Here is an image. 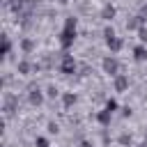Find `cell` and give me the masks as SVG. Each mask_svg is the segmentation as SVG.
Returning <instances> with one entry per match:
<instances>
[{
	"mask_svg": "<svg viewBox=\"0 0 147 147\" xmlns=\"http://www.w3.org/2000/svg\"><path fill=\"white\" fill-rule=\"evenodd\" d=\"M74 69V62H71V57H67L64 60V71H71Z\"/></svg>",
	"mask_w": 147,
	"mask_h": 147,
	"instance_id": "4",
	"label": "cell"
},
{
	"mask_svg": "<svg viewBox=\"0 0 147 147\" xmlns=\"http://www.w3.org/2000/svg\"><path fill=\"white\" fill-rule=\"evenodd\" d=\"M71 30H74V21L69 18V21H67V30H64V34H62V44H64V46H69V44H71V37H74V32H71Z\"/></svg>",
	"mask_w": 147,
	"mask_h": 147,
	"instance_id": "1",
	"label": "cell"
},
{
	"mask_svg": "<svg viewBox=\"0 0 147 147\" xmlns=\"http://www.w3.org/2000/svg\"><path fill=\"white\" fill-rule=\"evenodd\" d=\"M106 69H108V71H115V69H117V62H115V60H106Z\"/></svg>",
	"mask_w": 147,
	"mask_h": 147,
	"instance_id": "2",
	"label": "cell"
},
{
	"mask_svg": "<svg viewBox=\"0 0 147 147\" xmlns=\"http://www.w3.org/2000/svg\"><path fill=\"white\" fill-rule=\"evenodd\" d=\"M37 145H39V147H46V140H44V138H39V140H37Z\"/></svg>",
	"mask_w": 147,
	"mask_h": 147,
	"instance_id": "6",
	"label": "cell"
},
{
	"mask_svg": "<svg viewBox=\"0 0 147 147\" xmlns=\"http://www.w3.org/2000/svg\"><path fill=\"white\" fill-rule=\"evenodd\" d=\"M136 57H138V60H145V57H147V55H145V48H136Z\"/></svg>",
	"mask_w": 147,
	"mask_h": 147,
	"instance_id": "3",
	"label": "cell"
},
{
	"mask_svg": "<svg viewBox=\"0 0 147 147\" xmlns=\"http://www.w3.org/2000/svg\"><path fill=\"white\" fill-rule=\"evenodd\" d=\"M124 85H126V80H124V78H119V80H117V90H122Z\"/></svg>",
	"mask_w": 147,
	"mask_h": 147,
	"instance_id": "5",
	"label": "cell"
}]
</instances>
